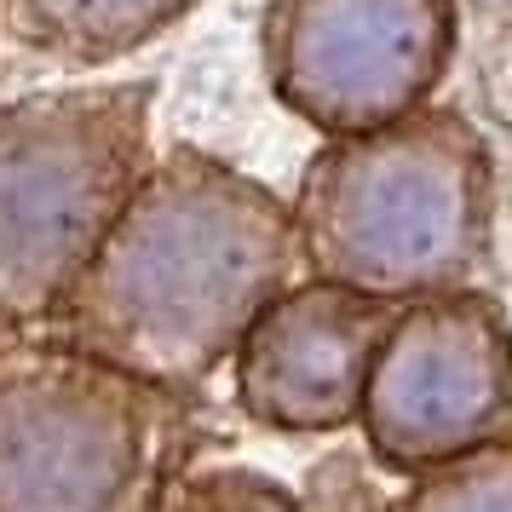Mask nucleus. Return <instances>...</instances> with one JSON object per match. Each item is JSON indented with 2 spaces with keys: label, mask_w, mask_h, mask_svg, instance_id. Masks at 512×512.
<instances>
[{
  "label": "nucleus",
  "mask_w": 512,
  "mask_h": 512,
  "mask_svg": "<svg viewBox=\"0 0 512 512\" xmlns=\"http://www.w3.org/2000/svg\"><path fill=\"white\" fill-rule=\"evenodd\" d=\"M259 231L236 190L167 173L127 196L70 288V317L104 369H196L254 288Z\"/></svg>",
  "instance_id": "obj_1"
},
{
  "label": "nucleus",
  "mask_w": 512,
  "mask_h": 512,
  "mask_svg": "<svg viewBox=\"0 0 512 512\" xmlns=\"http://www.w3.org/2000/svg\"><path fill=\"white\" fill-rule=\"evenodd\" d=\"M133 133V110L110 93L0 116V328L70 300L127 208Z\"/></svg>",
  "instance_id": "obj_2"
},
{
  "label": "nucleus",
  "mask_w": 512,
  "mask_h": 512,
  "mask_svg": "<svg viewBox=\"0 0 512 512\" xmlns=\"http://www.w3.org/2000/svg\"><path fill=\"white\" fill-rule=\"evenodd\" d=\"M133 461V420L98 374L0 386V512H104Z\"/></svg>",
  "instance_id": "obj_3"
},
{
  "label": "nucleus",
  "mask_w": 512,
  "mask_h": 512,
  "mask_svg": "<svg viewBox=\"0 0 512 512\" xmlns=\"http://www.w3.org/2000/svg\"><path fill=\"white\" fill-rule=\"evenodd\" d=\"M179 0H12V18L35 47L64 58H110L156 29Z\"/></svg>",
  "instance_id": "obj_4"
}]
</instances>
